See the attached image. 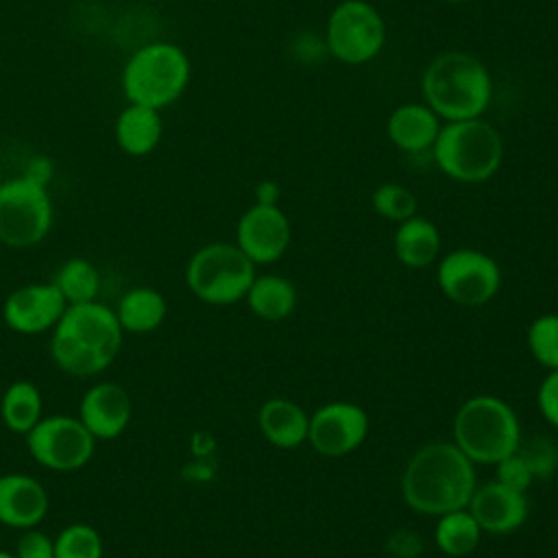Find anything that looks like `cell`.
<instances>
[{"mask_svg":"<svg viewBox=\"0 0 558 558\" xmlns=\"http://www.w3.org/2000/svg\"><path fill=\"white\" fill-rule=\"evenodd\" d=\"M397 259L408 268H425L440 253V233L427 218L412 216L399 222L392 238Z\"/></svg>","mask_w":558,"mask_h":558,"instance_id":"7402d4cb","label":"cell"},{"mask_svg":"<svg viewBox=\"0 0 558 558\" xmlns=\"http://www.w3.org/2000/svg\"><path fill=\"white\" fill-rule=\"evenodd\" d=\"M436 283L449 301L462 307H480L499 292L501 270L484 251L456 248L440 259Z\"/></svg>","mask_w":558,"mask_h":558,"instance_id":"30bf717a","label":"cell"},{"mask_svg":"<svg viewBox=\"0 0 558 558\" xmlns=\"http://www.w3.org/2000/svg\"><path fill=\"white\" fill-rule=\"evenodd\" d=\"M388 549L390 554H395L397 558H416L423 549L421 545V538L414 534V532H408V530H399L390 536L388 541Z\"/></svg>","mask_w":558,"mask_h":558,"instance_id":"836d02e7","label":"cell"},{"mask_svg":"<svg viewBox=\"0 0 558 558\" xmlns=\"http://www.w3.org/2000/svg\"><path fill=\"white\" fill-rule=\"evenodd\" d=\"M50 508L46 486L28 473L0 475V523L13 530L37 527Z\"/></svg>","mask_w":558,"mask_h":558,"instance_id":"e0dca14e","label":"cell"},{"mask_svg":"<svg viewBox=\"0 0 558 558\" xmlns=\"http://www.w3.org/2000/svg\"><path fill=\"white\" fill-rule=\"evenodd\" d=\"M536 403L543 414V418L558 427V368L549 371V375L541 381L536 392Z\"/></svg>","mask_w":558,"mask_h":558,"instance_id":"d6a6232c","label":"cell"},{"mask_svg":"<svg viewBox=\"0 0 558 558\" xmlns=\"http://www.w3.org/2000/svg\"><path fill=\"white\" fill-rule=\"evenodd\" d=\"M190 74L192 65L181 46L150 41L131 52L120 74V87L126 102L161 111L181 98Z\"/></svg>","mask_w":558,"mask_h":558,"instance_id":"277c9868","label":"cell"},{"mask_svg":"<svg viewBox=\"0 0 558 558\" xmlns=\"http://www.w3.org/2000/svg\"><path fill=\"white\" fill-rule=\"evenodd\" d=\"M475 490V464L453 442L423 445L401 475L403 501L421 514H445L469 506Z\"/></svg>","mask_w":558,"mask_h":558,"instance_id":"7a4b0ae2","label":"cell"},{"mask_svg":"<svg viewBox=\"0 0 558 558\" xmlns=\"http://www.w3.org/2000/svg\"><path fill=\"white\" fill-rule=\"evenodd\" d=\"M527 349L541 366L558 368V314H541L530 323Z\"/></svg>","mask_w":558,"mask_h":558,"instance_id":"83f0119b","label":"cell"},{"mask_svg":"<svg viewBox=\"0 0 558 558\" xmlns=\"http://www.w3.org/2000/svg\"><path fill=\"white\" fill-rule=\"evenodd\" d=\"M434 157L447 177L480 183L490 179L501 163V135L480 118L451 120L434 142Z\"/></svg>","mask_w":558,"mask_h":558,"instance_id":"8992f818","label":"cell"},{"mask_svg":"<svg viewBox=\"0 0 558 558\" xmlns=\"http://www.w3.org/2000/svg\"><path fill=\"white\" fill-rule=\"evenodd\" d=\"M368 434V414L351 401H331L310 416L307 442L327 458L355 451Z\"/></svg>","mask_w":558,"mask_h":558,"instance_id":"7c38bea8","label":"cell"},{"mask_svg":"<svg viewBox=\"0 0 558 558\" xmlns=\"http://www.w3.org/2000/svg\"><path fill=\"white\" fill-rule=\"evenodd\" d=\"M497 482L514 488V490H521L525 493L534 480L530 466L525 464V460L514 451L510 456H506L504 460H499L497 464Z\"/></svg>","mask_w":558,"mask_h":558,"instance_id":"4dcf8cb0","label":"cell"},{"mask_svg":"<svg viewBox=\"0 0 558 558\" xmlns=\"http://www.w3.org/2000/svg\"><path fill=\"white\" fill-rule=\"evenodd\" d=\"M466 510L480 523L482 532L512 534L527 519V497L497 480L475 486Z\"/></svg>","mask_w":558,"mask_h":558,"instance_id":"2e32d148","label":"cell"},{"mask_svg":"<svg viewBox=\"0 0 558 558\" xmlns=\"http://www.w3.org/2000/svg\"><path fill=\"white\" fill-rule=\"evenodd\" d=\"M0 183H2V174H0Z\"/></svg>","mask_w":558,"mask_h":558,"instance_id":"f35d334b","label":"cell"},{"mask_svg":"<svg viewBox=\"0 0 558 558\" xmlns=\"http://www.w3.org/2000/svg\"><path fill=\"white\" fill-rule=\"evenodd\" d=\"M17 558H54V538L39 527L22 530L15 543Z\"/></svg>","mask_w":558,"mask_h":558,"instance_id":"1f68e13d","label":"cell"},{"mask_svg":"<svg viewBox=\"0 0 558 558\" xmlns=\"http://www.w3.org/2000/svg\"><path fill=\"white\" fill-rule=\"evenodd\" d=\"M44 416L39 388L28 379L11 381L0 397V418L9 432L26 436Z\"/></svg>","mask_w":558,"mask_h":558,"instance_id":"cb8c5ba5","label":"cell"},{"mask_svg":"<svg viewBox=\"0 0 558 558\" xmlns=\"http://www.w3.org/2000/svg\"><path fill=\"white\" fill-rule=\"evenodd\" d=\"M163 135L161 111L144 105L126 102L113 122V140L118 148L131 157L150 155Z\"/></svg>","mask_w":558,"mask_h":558,"instance_id":"ac0fdd59","label":"cell"},{"mask_svg":"<svg viewBox=\"0 0 558 558\" xmlns=\"http://www.w3.org/2000/svg\"><path fill=\"white\" fill-rule=\"evenodd\" d=\"M105 543L89 523H70L54 536V558H102Z\"/></svg>","mask_w":558,"mask_h":558,"instance_id":"4316f807","label":"cell"},{"mask_svg":"<svg viewBox=\"0 0 558 558\" xmlns=\"http://www.w3.org/2000/svg\"><path fill=\"white\" fill-rule=\"evenodd\" d=\"M386 37V26L375 7L364 0H344L329 15L327 46L344 63L373 59Z\"/></svg>","mask_w":558,"mask_h":558,"instance_id":"8fae6325","label":"cell"},{"mask_svg":"<svg viewBox=\"0 0 558 558\" xmlns=\"http://www.w3.org/2000/svg\"><path fill=\"white\" fill-rule=\"evenodd\" d=\"M517 453L525 460L534 477H551L558 469V447L547 436H534L530 440H521Z\"/></svg>","mask_w":558,"mask_h":558,"instance_id":"f546056e","label":"cell"},{"mask_svg":"<svg viewBox=\"0 0 558 558\" xmlns=\"http://www.w3.org/2000/svg\"><path fill=\"white\" fill-rule=\"evenodd\" d=\"M255 279V264L238 244L211 242L192 253L185 266L190 292L209 305H231L246 296Z\"/></svg>","mask_w":558,"mask_h":558,"instance_id":"52a82bcc","label":"cell"},{"mask_svg":"<svg viewBox=\"0 0 558 558\" xmlns=\"http://www.w3.org/2000/svg\"><path fill=\"white\" fill-rule=\"evenodd\" d=\"M76 416L96 440H113L129 427L133 401L120 384L98 381L81 397Z\"/></svg>","mask_w":558,"mask_h":558,"instance_id":"9a60e30c","label":"cell"},{"mask_svg":"<svg viewBox=\"0 0 558 558\" xmlns=\"http://www.w3.org/2000/svg\"><path fill=\"white\" fill-rule=\"evenodd\" d=\"M52 283L59 288L68 305L87 303V301H96L98 296L100 272L89 259L70 257L57 268Z\"/></svg>","mask_w":558,"mask_h":558,"instance_id":"484cf974","label":"cell"},{"mask_svg":"<svg viewBox=\"0 0 558 558\" xmlns=\"http://www.w3.org/2000/svg\"><path fill=\"white\" fill-rule=\"evenodd\" d=\"M0 558H17L15 551H9V549H0Z\"/></svg>","mask_w":558,"mask_h":558,"instance_id":"8d00e7d4","label":"cell"},{"mask_svg":"<svg viewBox=\"0 0 558 558\" xmlns=\"http://www.w3.org/2000/svg\"><path fill=\"white\" fill-rule=\"evenodd\" d=\"M54 207L48 185L31 174L2 179L0 183V244L28 248L52 229Z\"/></svg>","mask_w":558,"mask_h":558,"instance_id":"ba28073f","label":"cell"},{"mask_svg":"<svg viewBox=\"0 0 558 558\" xmlns=\"http://www.w3.org/2000/svg\"><path fill=\"white\" fill-rule=\"evenodd\" d=\"M113 312L122 331L150 333L166 320L168 303L159 290L150 286H137L120 296Z\"/></svg>","mask_w":558,"mask_h":558,"instance_id":"44dd1931","label":"cell"},{"mask_svg":"<svg viewBox=\"0 0 558 558\" xmlns=\"http://www.w3.org/2000/svg\"><path fill=\"white\" fill-rule=\"evenodd\" d=\"M255 194H257V203H262V205H277L279 187H277V183H272V181H262V183L257 185Z\"/></svg>","mask_w":558,"mask_h":558,"instance_id":"d590c367","label":"cell"},{"mask_svg":"<svg viewBox=\"0 0 558 558\" xmlns=\"http://www.w3.org/2000/svg\"><path fill=\"white\" fill-rule=\"evenodd\" d=\"M480 538H482V527L466 508L451 510L438 517L434 541L445 556L464 558L477 549Z\"/></svg>","mask_w":558,"mask_h":558,"instance_id":"d4e9b609","label":"cell"},{"mask_svg":"<svg viewBox=\"0 0 558 558\" xmlns=\"http://www.w3.org/2000/svg\"><path fill=\"white\" fill-rule=\"evenodd\" d=\"M68 303L52 281H35L15 288L2 303V320L22 336L52 331Z\"/></svg>","mask_w":558,"mask_h":558,"instance_id":"4fadbf2b","label":"cell"},{"mask_svg":"<svg viewBox=\"0 0 558 558\" xmlns=\"http://www.w3.org/2000/svg\"><path fill=\"white\" fill-rule=\"evenodd\" d=\"M122 333L113 307L98 299L68 305L50 331V357L65 375L94 377L116 362Z\"/></svg>","mask_w":558,"mask_h":558,"instance_id":"6da1fadb","label":"cell"},{"mask_svg":"<svg viewBox=\"0 0 558 558\" xmlns=\"http://www.w3.org/2000/svg\"><path fill=\"white\" fill-rule=\"evenodd\" d=\"M373 207L379 216L403 222L416 216V196L399 183H384L373 192Z\"/></svg>","mask_w":558,"mask_h":558,"instance_id":"f1b7e54d","label":"cell"},{"mask_svg":"<svg viewBox=\"0 0 558 558\" xmlns=\"http://www.w3.org/2000/svg\"><path fill=\"white\" fill-rule=\"evenodd\" d=\"M438 133V116L425 105H401L388 118V137L408 153L434 146Z\"/></svg>","mask_w":558,"mask_h":558,"instance_id":"ffe728a7","label":"cell"},{"mask_svg":"<svg viewBox=\"0 0 558 558\" xmlns=\"http://www.w3.org/2000/svg\"><path fill=\"white\" fill-rule=\"evenodd\" d=\"M31 458L50 471L70 473L89 464L96 451V438L70 414L41 416L39 423L24 436Z\"/></svg>","mask_w":558,"mask_h":558,"instance_id":"9c48e42d","label":"cell"},{"mask_svg":"<svg viewBox=\"0 0 558 558\" xmlns=\"http://www.w3.org/2000/svg\"><path fill=\"white\" fill-rule=\"evenodd\" d=\"M257 425L264 438L279 449H296L307 440L310 416L290 399H268L262 403Z\"/></svg>","mask_w":558,"mask_h":558,"instance_id":"d6986e66","label":"cell"},{"mask_svg":"<svg viewBox=\"0 0 558 558\" xmlns=\"http://www.w3.org/2000/svg\"><path fill=\"white\" fill-rule=\"evenodd\" d=\"M248 310L268 323H277L288 318L296 307V290L292 281L279 275H262L253 279L246 292Z\"/></svg>","mask_w":558,"mask_h":558,"instance_id":"603a6c76","label":"cell"},{"mask_svg":"<svg viewBox=\"0 0 558 558\" xmlns=\"http://www.w3.org/2000/svg\"><path fill=\"white\" fill-rule=\"evenodd\" d=\"M290 220L277 205L255 203L235 227V244L253 264H272L290 246Z\"/></svg>","mask_w":558,"mask_h":558,"instance_id":"5bb4252c","label":"cell"},{"mask_svg":"<svg viewBox=\"0 0 558 558\" xmlns=\"http://www.w3.org/2000/svg\"><path fill=\"white\" fill-rule=\"evenodd\" d=\"M183 477L187 482H207L214 477V464L209 458H196L183 469Z\"/></svg>","mask_w":558,"mask_h":558,"instance_id":"e575fe53","label":"cell"},{"mask_svg":"<svg viewBox=\"0 0 558 558\" xmlns=\"http://www.w3.org/2000/svg\"><path fill=\"white\" fill-rule=\"evenodd\" d=\"M423 94L427 107L451 120L480 118L488 107L493 94V81L486 65L460 50L436 57L423 74Z\"/></svg>","mask_w":558,"mask_h":558,"instance_id":"3957f363","label":"cell"},{"mask_svg":"<svg viewBox=\"0 0 558 558\" xmlns=\"http://www.w3.org/2000/svg\"><path fill=\"white\" fill-rule=\"evenodd\" d=\"M447 2H462V0H447Z\"/></svg>","mask_w":558,"mask_h":558,"instance_id":"74e56055","label":"cell"},{"mask_svg":"<svg viewBox=\"0 0 558 558\" xmlns=\"http://www.w3.org/2000/svg\"><path fill=\"white\" fill-rule=\"evenodd\" d=\"M453 445L473 464H497L521 445L519 418L495 395L471 397L453 416Z\"/></svg>","mask_w":558,"mask_h":558,"instance_id":"5b68a950","label":"cell"}]
</instances>
